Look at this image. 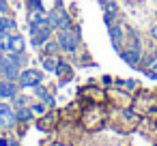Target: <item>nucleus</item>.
Masks as SVG:
<instances>
[{"label": "nucleus", "instance_id": "f257e3e1", "mask_svg": "<svg viewBox=\"0 0 157 146\" xmlns=\"http://www.w3.org/2000/svg\"><path fill=\"white\" fill-rule=\"evenodd\" d=\"M80 127L88 133L93 131H99L105 120H108V110L103 107V103H88L82 112H80Z\"/></svg>", "mask_w": 157, "mask_h": 146}, {"label": "nucleus", "instance_id": "f03ea898", "mask_svg": "<svg viewBox=\"0 0 157 146\" xmlns=\"http://www.w3.org/2000/svg\"><path fill=\"white\" fill-rule=\"evenodd\" d=\"M131 110L138 116H153V114H157V95L151 92V90H142L140 95L133 97Z\"/></svg>", "mask_w": 157, "mask_h": 146}, {"label": "nucleus", "instance_id": "7ed1b4c3", "mask_svg": "<svg viewBox=\"0 0 157 146\" xmlns=\"http://www.w3.org/2000/svg\"><path fill=\"white\" fill-rule=\"evenodd\" d=\"M58 47H60V52H65V54H75L78 52V47H80V37H78V32H73L71 28H63V30H58Z\"/></svg>", "mask_w": 157, "mask_h": 146}, {"label": "nucleus", "instance_id": "20e7f679", "mask_svg": "<svg viewBox=\"0 0 157 146\" xmlns=\"http://www.w3.org/2000/svg\"><path fill=\"white\" fill-rule=\"evenodd\" d=\"M131 101H133V95L125 88H110L108 90V99L105 103H110L112 107L116 110H123V107H131Z\"/></svg>", "mask_w": 157, "mask_h": 146}, {"label": "nucleus", "instance_id": "39448f33", "mask_svg": "<svg viewBox=\"0 0 157 146\" xmlns=\"http://www.w3.org/2000/svg\"><path fill=\"white\" fill-rule=\"evenodd\" d=\"M43 71L41 69H35V67H28V69H22L20 71V80H17V84L22 86V88H35L37 84H41L43 82Z\"/></svg>", "mask_w": 157, "mask_h": 146}, {"label": "nucleus", "instance_id": "423d86ee", "mask_svg": "<svg viewBox=\"0 0 157 146\" xmlns=\"http://www.w3.org/2000/svg\"><path fill=\"white\" fill-rule=\"evenodd\" d=\"M121 56H123V60H125L129 67H138V65H140V58H142V45H140V41L133 39V41L121 52Z\"/></svg>", "mask_w": 157, "mask_h": 146}, {"label": "nucleus", "instance_id": "0eeeda50", "mask_svg": "<svg viewBox=\"0 0 157 146\" xmlns=\"http://www.w3.org/2000/svg\"><path fill=\"white\" fill-rule=\"evenodd\" d=\"M80 97L82 99H88V103H105L108 99V90L95 86V84H88V86H82L80 88Z\"/></svg>", "mask_w": 157, "mask_h": 146}, {"label": "nucleus", "instance_id": "6e6552de", "mask_svg": "<svg viewBox=\"0 0 157 146\" xmlns=\"http://www.w3.org/2000/svg\"><path fill=\"white\" fill-rule=\"evenodd\" d=\"M17 118H15V107L11 103L0 101V129H15Z\"/></svg>", "mask_w": 157, "mask_h": 146}, {"label": "nucleus", "instance_id": "1a4fd4ad", "mask_svg": "<svg viewBox=\"0 0 157 146\" xmlns=\"http://www.w3.org/2000/svg\"><path fill=\"white\" fill-rule=\"evenodd\" d=\"M58 122H60V112H58L56 107H50L43 116L37 118V127H39L41 131H50V129H54Z\"/></svg>", "mask_w": 157, "mask_h": 146}, {"label": "nucleus", "instance_id": "9d476101", "mask_svg": "<svg viewBox=\"0 0 157 146\" xmlns=\"http://www.w3.org/2000/svg\"><path fill=\"white\" fill-rule=\"evenodd\" d=\"M20 67L17 65H13L7 56H2L0 58V77L2 80H9V82H17L20 80Z\"/></svg>", "mask_w": 157, "mask_h": 146}, {"label": "nucleus", "instance_id": "9b49d317", "mask_svg": "<svg viewBox=\"0 0 157 146\" xmlns=\"http://www.w3.org/2000/svg\"><path fill=\"white\" fill-rule=\"evenodd\" d=\"M20 84L17 82H9V80H0V99L7 101V99H13L17 92H20Z\"/></svg>", "mask_w": 157, "mask_h": 146}, {"label": "nucleus", "instance_id": "f8f14e48", "mask_svg": "<svg viewBox=\"0 0 157 146\" xmlns=\"http://www.w3.org/2000/svg\"><path fill=\"white\" fill-rule=\"evenodd\" d=\"M101 5H103V22H105V26L110 28V26L114 24L116 15H118V7H116L114 0H101Z\"/></svg>", "mask_w": 157, "mask_h": 146}, {"label": "nucleus", "instance_id": "ddd939ff", "mask_svg": "<svg viewBox=\"0 0 157 146\" xmlns=\"http://www.w3.org/2000/svg\"><path fill=\"white\" fill-rule=\"evenodd\" d=\"M50 37H52V28H50V26H41V28H37V30L33 32L30 43H33L35 47H43V45L50 41Z\"/></svg>", "mask_w": 157, "mask_h": 146}, {"label": "nucleus", "instance_id": "4468645a", "mask_svg": "<svg viewBox=\"0 0 157 146\" xmlns=\"http://www.w3.org/2000/svg\"><path fill=\"white\" fill-rule=\"evenodd\" d=\"M33 95H35V99L43 101V103H45L48 107H56V99H54V95H50V90H48L45 86L37 84V86L33 88Z\"/></svg>", "mask_w": 157, "mask_h": 146}, {"label": "nucleus", "instance_id": "2eb2a0df", "mask_svg": "<svg viewBox=\"0 0 157 146\" xmlns=\"http://www.w3.org/2000/svg\"><path fill=\"white\" fill-rule=\"evenodd\" d=\"M123 35H125V28H123V24H121V22H114V24L110 26V39H112L114 47H118V43L123 41Z\"/></svg>", "mask_w": 157, "mask_h": 146}, {"label": "nucleus", "instance_id": "dca6fc26", "mask_svg": "<svg viewBox=\"0 0 157 146\" xmlns=\"http://www.w3.org/2000/svg\"><path fill=\"white\" fill-rule=\"evenodd\" d=\"M15 118H17V122H30L35 118V114H33L30 105H20V107H15Z\"/></svg>", "mask_w": 157, "mask_h": 146}, {"label": "nucleus", "instance_id": "f3484780", "mask_svg": "<svg viewBox=\"0 0 157 146\" xmlns=\"http://www.w3.org/2000/svg\"><path fill=\"white\" fill-rule=\"evenodd\" d=\"M26 43H24V37L22 35H11L9 39V52H24Z\"/></svg>", "mask_w": 157, "mask_h": 146}, {"label": "nucleus", "instance_id": "a211bd4d", "mask_svg": "<svg viewBox=\"0 0 157 146\" xmlns=\"http://www.w3.org/2000/svg\"><path fill=\"white\" fill-rule=\"evenodd\" d=\"M30 110H33L35 118H39V116H43V114L48 112V105H45L43 101H35V103H30Z\"/></svg>", "mask_w": 157, "mask_h": 146}, {"label": "nucleus", "instance_id": "6ab92c4d", "mask_svg": "<svg viewBox=\"0 0 157 146\" xmlns=\"http://www.w3.org/2000/svg\"><path fill=\"white\" fill-rule=\"evenodd\" d=\"M41 62H43V69H45V71H54V69H56L58 58H54V56H48V54H45V56L41 58Z\"/></svg>", "mask_w": 157, "mask_h": 146}, {"label": "nucleus", "instance_id": "aec40b11", "mask_svg": "<svg viewBox=\"0 0 157 146\" xmlns=\"http://www.w3.org/2000/svg\"><path fill=\"white\" fill-rule=\"evenodd\" d=\"M9 39H11L9 30H0V50L2 52H9Z\"/></svg>", "mask_w": 157, "mask_h": 146}, {"label": "nucleus", "instance_id": "412c9836", "mask_svg": "<svg viewBox=\"0 0 157 146\" xmlns=\"http://www.w3.org/2000/svg\"><path fill=\"white\" fill-rule=\"evenodd\" d=\"M71 17H69V13L67 11H60V22H58V30H63V28H71Z\"/></svg>", "mask_w": 157, "mask_h": 146}, {"label": "nucleus", "instance_id": "4be33fe9", "mask_svg": "<svg viewBox=\"0 0 157 146\" xmlns=\"http://www.w3.org/2000/svg\"><path fill=\"white\" fill-rule=\"evenodd\" d=\"M58 50H60V47H58V41H48V43L43 45V54H48V56H54Z\"/></svg>", "mask_w": 157, "mask_h": 146}, {"label": "nucleus", "instance_id": "5701e85b", "mask_svg": "<svg viewBox=\"0 0 157 146\" xmlns=\"http://www.w3.org/2000/svg\"><path fill=\"white\" fill-rule=\"evenodd\" d=\"M11 101H13V107H20V105H28V99H26V97H20V95H15V97H13Z\"/></svg>", "mask_w": 157, "mask_h": 146}, {"label": "nucleus", "instance_id": "b1692460", "mask_svg": "<svg viewBox=\"0 0 157 146\" xmlns=\"http://www.w3.org/2000/svg\"><path fill=\"white\" fill-rule=\"evenodd\" d=\"M123 86H125L127 90H133V88H136V82H133V80H125V84H123Z\"/></svg>", "mask_w": 157, "mask_h": 146}, {"label": "nucleus", "instance_id": "393cba45", "mask_svg": "<svg viewBox=\"0 0 157 146\" xmlns=\"http://www.w3.org/2000/svg\"><path fill=\"white\" fill-rule=\"evenodd\" d=\"M151 37H153V41H157V24L151 26Z\"/></svg>", "mask_w": 157, "mask_h": 146}, {"label": "nucleus", "instance_id": "a878e982", "mask_svg": "<svg viewBox=\"0 0 157 146\" xmlns=\"http://www.w3.org/2000/svg\"><path fill=\"white\" fill-rule=\"evenodd\" d=\"M0 146H11L9 137H5V135H0Z\"/></svg>", "mask_w": 157, "mask_h": 146}, {"label": "nucleus", "instance_id": "bb28decb", "mask_svg": "<svg viewBox=\"0 0 157 146\" xmlns=\"http://www.w3.org/2000/svg\"><path fill=\"white\" fill-rule=\"evenodd\" d=\"M101 84H105V86L112 84V77H110V75H101Z\"/></svg>", "mask_w": 157, "mask_h": 146}, {"label": "nucleus", "instance_id": "cd10ccee", "mask_svg": "<svg viewBox=\"0 0 157 146\" xmlns=\"http://www.w3.org/2000/svg\"><path fill=\"white\" fill-rule=\"evenodd\" d=\"M0 58H2V50H0Z\"/></svg>", "mask_w": 157, "mask_h": 146}, {"label": "nucleus", "instance_id": "c85d7f7f", "mask_svg": "<svg viewBox=\"0 0 157 146\" xmlns=\"http://www.w3.org/2000/svg\"><path fill=\"white\" fill-rule=\"evenodd\" d=\"M0 15H2V13H0Z\"/></svg>", "mask_w": 157, "mask_h": 146}]
</instances>
